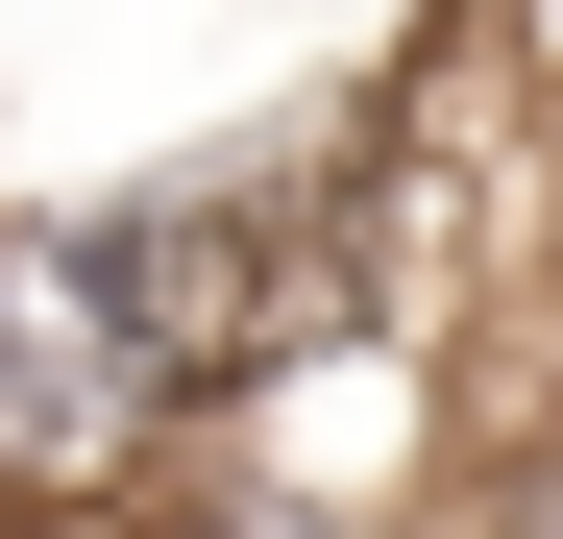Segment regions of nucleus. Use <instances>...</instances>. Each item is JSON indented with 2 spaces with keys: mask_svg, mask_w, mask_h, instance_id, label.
<instances>
[{
  "mask_svg": "<svg viewBox=\"0 0 563 539\" xmlns=\"http://www.w3.org/2000/svg\"><path fill=\"white\" fill-rule=\"evenodd\" d=\"M172 441H197V393L123 319V270L74 245V197L0 221V515H123Z\"/></svg>",
  "mask_w": 563,
  "mask_h": 539,
  "instance_id": "nucleus-1",
  "label": "nucleus"
},
{
  "mask_svg": "<svg viewBox=\"0 0 563 539\" xmlns=\"http://www.w3.org/2000/svg\"><path fill=\"white\" fill-rule=\"evenodd\" d=\"M99 539H441V515H393V491H319L269 417H221V441H172V466H147Z\"/></svg>",
  "mask_w": 563,
  "mask_h": 539,
  "instance_id": "nucleus-2",
  "label": "nucleus"
}]
</instances>
